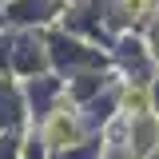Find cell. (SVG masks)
Listing matches in <instances>:
<instances>
[{
	"mask_svg": "<svg viewBox=\"0 0 159 159\" xmlns=\"http://www.w3.org/2000/svg\"><path fill=\"white\" fill-rule=\"evenodd\" d=\"M123 103H127V107H143V103H147V92L135 88V92H127V96H123Z\"/></svg>",
	"mask_w": 159,
	"mask_h": 159,
	"instance_id": "cell-1",
	"label": "cell"
},
{
	"mask_svg": "<svg viewBox=\"0 0 159 159\" xmlns=\"http://www.w3.org/2000/svg\"><path fill=\"white\" fill-rule=\"evenodd\" d=\"M147 0H123V12H143Z\"/></svg>",
	"mask_w": 159,
	"mask_h": 159,
	"instance_id": "cell-2",
	"label": "cell"
}]
</instances>
